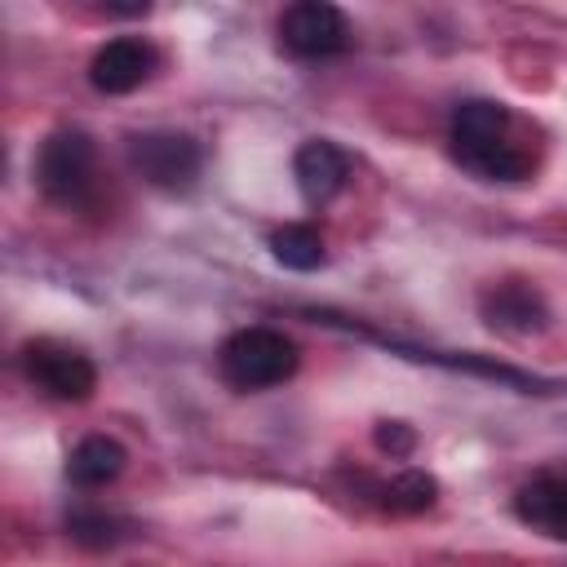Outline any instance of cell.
Listing matches in <instances>:
<instances>
[{
  "instance_id": "cell-1",
  "label": "cell",
  "mask_w": 567,
  "mask_h": 567,
  "mask_svg": "<svg viewBox=\"0 0 567 567\" xmlns=\"http://www.w3.org/2000/svg\"><path fill=\"white\" fill-rule=\"evenodd\" d=\"M297 372V346L279 328H239L221 346V377L235 390H270Z\"/></svg>"
},
{
  "instance_id": "cell-2",
  "label": "cell",
  "mask_w": 567,
  "mask_h": 567,
  "mask_svg": "<svg viewBox=\"0 0 567 567\" xmlns=\"http://www.w3.org/2000/svg\"><path fill=\"white\" fill-rule=\"evenodd\" d=\"M35 182L58 204L80 199L93 182V142H89V133H80V128L49 133L40 155H35Z\"/></svg>"
},
{
  "instance_id": "cell-3",
  "label": "cell",
  "mask_w": 567,
  "mask_h": 567,
  "mask_svg": "<svg viewBox=\"0 0 567 567\" xmlns=\"http://www.w3.org/2000/svg\"><path fill=\"white\" fill-rule=\"evenodd\" d=\"M128 159L159 190H186L204 164L199 146L186 133H142L128 142Z\"/></svg>"
},
{
  "instance_id": "cell-4",
  "label": "cell",
  "mask_w": 567,
  "mask_h": 567,
  "mask_svg": "<svg viewBox=\"0 0 567 567\" xmlns=\"http://www.w3.org/2000/svg\"><path fill=\"white\" fill-rule=\"evenodd\" d=\"M350 40L346 13L328 0H301L279 18V44L297 58H332Z\"/></svg>"
},
{
  "instance_id": "cell-5",
  "label": "cell",
  "mask_w": 567,
  "mask_h": 567,
  "mask_svg": "<svg viewBox=\"0 0 567 567\" xmlns=\"http://www.w3.org/2000/svg\"><path fill=\"white\" fill-rule=\"evenodd\" d=\"M22 363H27V377H31L40 390H49L53 399L80 403V399H89L93 385H97L93 363H89L80 350L58 346V341H27Z\"/></svg>"
},
{
  "instance_id": "cell-6",
  "label": "cell",
  "mask_w": 567,
  "mask_h": 567,
  "mask_svg": "<svg viewBox=\"0 0 567 567\" xmlns=\"http://www.w3.org/2000/svg\"><path fill=\"white\" fill-rule=\"evenodd\" d=\"M151 66H155L151 44L137 40V35H120V40H106V44L93 53V62H89V84H93L97 93H128V89H137V84L151 75Z\"/></svg>"
},
{
  "instance_id": "cell-7",
  "label": "cell",
  "mask_w": 567,
  "mask_h": 567,
  "mask_svg": "<svg viewBox=\"0 0 567 567\" xmlns=\"http://www.w3.org/2000/svg\"><path fill=\"white\" fill-rule=\"evenodd\" d=\"M292 177H297V190H301L306 204H328V199L346 186L350 164H346V155H341L332 142L310 137V142H301L297 155H292Z\"/></svg>"
},
{
  "instance_id": "cell-8",
  "label": "cell",
  "mask_w": 567,
  "mask_h": 567,
  "mask_svg": "<svg viewBox=\"0 0 567 567\" xmlns=\"http://www.w3.org/2000/svg\"><path fill=\"white\" fill-rule=\"evenodd\" d=\"M505 124H509V115H505L501 102H487V97L461 102L456 115H452V146H456V159L465 164L470 155H478V151L505 142Z\"/></svg>"
},
{
  "instance_id": "cell-9",
  "label": "cell",
  "mask_w": 567,
  "mask_h": 567,
  "mask_svg": "<svg viewBox=\"0 0 567 567\" xmlns=\"http://www.w3.org/2000/svg\"><path fill=\"white\" fill-rule=\"evenodd\" d=\"M514 509L523 523L567 536V474H536L532 483L518 487Z\"/></svg>"
},
{
  "instance_id": "cell-10",
  "label": "cell",
  "mask_w": 567,
  "mask_h": 567,
  "mask_svg": "<svg viewBox=\"0 0 567 567\" xmlns=\"http://www.w3.org/2000/svg\"><path fill=\"white\" fill-rule=\"evenodd\" d=\"M483 315L492 328H505V332H532L545 323V301L536 297V288L527 284H496L487 297H483Z\"/></svg>"
},
{
  "instance_id": "cell-11",
  "label": "cell",
  "mask_w": 567,
  "mask_h": 567,
  "mask_svg": "<svg viewBox=\"0 0 567 567\" xmlns=\"http://www.w3.org/2000/svg\"><path fill=\"white\" fill-rule=\"evenodd\" d=\"M120 470H124V447L106 434L80 439L66 456V478L75 487H106L111 478H120Z\"/></svg>"
},
{
  "instance_id": "cell-12",
  "label": "cell",
  "mask_w": 567,
  "mask_h": 567,
  "mask_svg": "<svg viewBox=\"0 0 567 567\" xmlns=\"http://www.w3.org/2000/svg\"><path fill=\"white\" fill-rule=\"evenodd\" d=\"M270 252H275V261L288 266V270H319V266H323V239H319V230L306 226V221L279 226V230L270 235Z\"/></svg>"
},
{
  "instance_id": "cell-13",
  "label": "cell",
  "mask_w": 567,
  "mask_h": 567,
  "mask_svg": "<svg viewBox=\"0 0 567 567\" xmlns=\"http://www.w3.org/2000/svg\"><path fill=\"white\" fill-rule=\"evenodd\" d=\"M434 492H439V487H434L430 474L408 470V474H399V478L385 483V505L399 509V514H416V509H430V505H434Z\"/></svg>"
},
{
  "instance_id": "cell-14",
  "label": "cell",
  "mask_w": 567,
  "mask_h": 567,
  "mask_svg": "<svg viewBox=\"0 0 567 567\" xmlns=\"http://www.w3.org/2000/svg\"><path fill=\"white\" fill-rule=\"evenodd\" d=\"M465 164H470L474 173H483V177H496V182H518V177L527 173V159H523L509 142H496V146H487V151L470 155Z\"/></svg>"
},
{
  "instance_id": "cell-15",
  "label": "cell",
  "mask_w": 567,
  "mask_h": 567,
  "mask_svg": "<svg viewBox=\"0 0 567 567\" xmlns=\"http://www.w3.org/2000/svg\"><path fill=\"white\" fill-rule=\"evenodd\" d=\"M66 532H71V540L84 545V549H106V545H115V518H106V514L80 509V514L66 518Z\"/></svg>"
},
{
  "instance_id": "cell-16",
  "label": "cell",
  "mask_w": 567,
  "mask_h": 567,
  "mask_svg": "<svg viewBox=\"0 0 567 567\" xmlns=\"http://www.w3.org/2000/svg\"><path fill=\"white\" fill-rule=\"evenodd\" d=\"M372 439H377V447L390 452V456H408V452L416 447V434H412V425H403V421H381Z\"/></svg>"
}]
</instances>
